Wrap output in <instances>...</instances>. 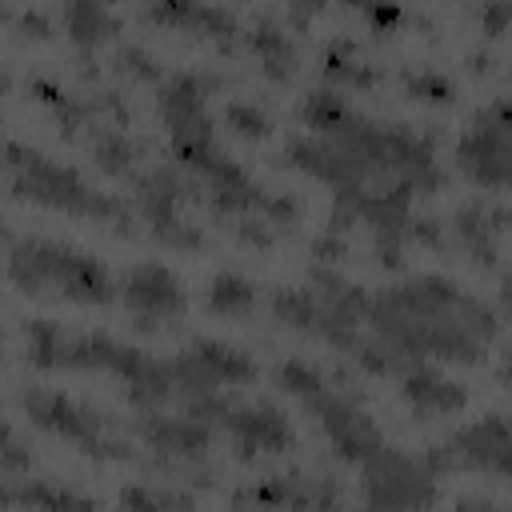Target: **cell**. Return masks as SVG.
Masks as SVG:
<instances>
[{
    "label": "cell",
    "instance_id": "obj_1",
    "mask_svg": "<svg viewBox=\"0 0 512 512\" xmlns=\"http://www.w3.org/2000/svg\"><path fill=\"white\" fill-rule=\"evenodd\" d=\"M364 320H372L380 340L404 360H476L500 328L488 304L472 300L440 276H420L412 284L388 288L384 296H372Z\"/></svg>",
    "mask_w": 512,
    "mask_h": 512
},
{
    "label": "cell",
    "instance_id": "obj_2",
    "mask_svg": "<svg viewBox=\"0 0 512 512\" xmlns=\"http://www.w3.org/2000/svg\"><path fill=\"white\" fill-rule=\"evenodd\" d=\"M28 340V360L36 368H88V372H108L124 384V392L136 404H160L172 392V368L152 360L148 352L120 344L112 336H92V332H64L52 320H28L24 324Z\"/></svg>",
    "mask_w": 512,
    "mask_h": 512
},
{
    "label": "cell",
    "instance_id": "obj_3",
    "mask_svg": "<svg viewBox=\"0 0 512 512\" xmlns=\"http://www.w3.org/2000/svg\"><path fill=\"white\" fill-rule=\"evenodd\" d=\"M0 156H4L8 188H12L16 196L36 200V204H48V208H56V212L92 216V220H112V224L128 228V208H124L116 196L96 192L76 168H64V164H56V160H48L44 152L24 148V144H4Z\"/></svg>",
    "mask_w": 512,
    "mask_h": 512
},
{
    "label": "cell",
    "instance_id": "obj_4",
    "mask_svg": "<svg viewBox=\"0 0 512 512\" xmlns=\"http://www.w3.org/2000/svg\"><path fill=\"white\" fill-rule=\"evenodd\" d=\"M8 276L24 288V292H44L56 288L68 300H84V304H104L112 300V280L108 268L88 256L76 252L68 244H52V240H20L8 256Z\"/></svg>",
    "mask_w": 512,
    "mask_h": 512
},
{
    "label": "cell",
    "instance_id": "obj_5",
    "mask_svg": "<svg viewBox=\"0 0 512 512\" xmlns=\"http://www.w3.org/2000/svg\"><path fill=\"white\" fill-rule=\"evenodd\" d=\"M280 384H284L292 396L304 400V408L316 416V424L328 432V440L336 444V452H340L344 460L368 464V460L388 444V440L380 436V428L372 424V416H368L364 408H356L348 396L332 392L316 368L292 360V364L280 368Z\"/></svg>",
    "mask_w": 512,
    "mask_h": 512
},
{
    "label": "cell",
    "instance_id": "obj_6",
    "mask_svg": "<svg viewBox=\"0 0 512 512\" xmlns=\"http://www.w3.org/2000/svg\"><path fill=\"white\" fill-rule=\"evenodd\" d=\"M20 404H24V412H28L40 428H48V432L72 440V444L84 448L88 456H100V460H128V456H132L128 444L112 432V424H108L100 412H92V408H84V404L60 396V392L32 388V392L20 396Z\"/></svg>",
    "mask_w": 512,
    "mask_h": 512
},
{
    "label": "cell",
    "instance_id": "obj_7",
    "mask_svg": "<svg viewBox=\"0 0 512 512\" xmlns=\"http://www.w3.org/2000/svg\"><path fill=\"white\" fill-rule=\"evenodd\" d=\"M360 472L368 508L376 512H424L436 500V476L392 444H384L368 464H360Z\"/></svg>",
    "mask_w": 512,
    "mask_h": 512
},
{
    "label": "cell",
    "instance_id": "obj_8",
    "mask_svg": "<svg viewBox=\"0 0 512 512\" xmlns=\"http://www.w3.org/2000/svg\"><path fill=\"white\" fill-rule=\"evenodd\" d=\"M508 420L500 412L452 432L444 444H436L428 456H424V468L436 476V472H452V468H488L496 476L508 472Z\"/></svg>",
    "mask_w": 512,
    "mask_h": 512
},
{
    "label": "cell",
    "instance_id": "obj_9",
    "mask_svg": "<svg viewBox=\"0 0 512 512\" xmlns=\"http://www.w3.org/2000/svg\"><path fill=\"white\" fill-rule=\"evenodd\" d=\"M168 368H172V384H180L188 392V400L216 396L220 384H244V380L256 376V364L244 352H236L220 340L188 344L176 360H168Z\"/></svg>",
    "mask_w": 512,
    "mask_h": 512
},
{
    "label": "cell",
    "instance_id": "obj_10",
    "mask_svg": "<svg viewBox=\"0 0 512 512\" xmlns=\"http://www.w3.org/2000/svg\"><path fill=\"white\" fill-rule=\"evenodd\" d=\"M456 160L484 188L508 184V108H504V100L476 112L472 128L456 144Z\"/></svg>",
    "mask_w": 512,
    "mask_h": 512
},
{
    "label": "cell",
    "instance_id": "obj_11",
    "mask_svg": "<svg viewBox=\"0 0 512 512\" xmlns=\"http://www.w3.org/2000/svg\"><path fill=\"white\" fill-rule=\"evenodd\" d=\"M340 500L336 480H300V476H280L268 484H252L236 492V508H268V512H332Z\"/></svg>",
    "mask_w": 512,
    "mask_h": 512
},
{
    "label": "cell",
    "instance_id": "obj_12",
    "mask_svg": "<svg viewBox=\"0 0 512 512\" xmlns=\"http://www.w3.org/2000/svg\"><path fill=\"white\" fill-rule=\"evenodd\" d=\"M140 188V204L156 228L160 240L168 244H180V248H196L200 244V232H192L184 220H180V200H184V180L172 172V168H152L148 176L136 180Z\"/></svg>",
    "mask_w": 512,
    "mask_h": 512
},
{
    "label": "cell",
    "instance_id": "obj_13",
    "mask_svg": "<svg viewBox=\"0 0 512 512\" xmlns=\"http://www.w3.org/2000/svg\"><path fill=\"white\" fill-rule=\"evenodd\" d=\"M124 304L140 316V324H156V320L180 316L188 296H184L180 280L164 264H140L124 280Z\"/></svg>",
    "mask_w": 512,
    "mask_h": 512
},
{
    "label": "cell",
    "instance_id": "obj_14",
    "mask_svg": "<svg viewBox=\"0 0 512 512\" xmlns=\"http://www.w3.org/2000/svg\"><path fill=\"white\" fill-rule=\"evenodd\" d=\"M224 428L236 440L240 456H256V452H284L292 444V424L280 408L272 404H252V408H232L224 412Z\"/></svg>",
    "mask_w": 512,
    "mask_h": 512
},
{
    "label": "cell",
    "instance_id": "obj_15",
    "mask_svg": "<svg viewBox=\"0 0 512 512\" xmlns=\"http://www.w3.org/2000/svg\"><path fill=\"white\" fill-rule=\"evenodd\" d=\"M288 160H292L296 168L312 172L316 180L332 184L336 192H340V188H360V184H368L364 168H360L340 144H332V140H324V136H296V140L288 144Z\"/></svg>",
    "mask_w": 512,
    "mask_h": 512
},
{
    "label": "cell",
    "instance_id": "obj_16",
    "mask_svg": "<svg viewBox=\"0 0 512 512\" xmlns=\"http://www.w3.org/2000/svg\"><path fill=\"white\" fill-rule=\"evenodd\" d=\"M400 392H404V400H408L416 412H424V416L460 412L464 400H468L456 380H448L444 372H436V368H428V364H420V360H408V364L400 368Z\"/></svg>",
    "mask_w": 512,
    "mask_h": 512
},
{
    "label": "cell",
    "instance_id": "obj_17",
    "mask_svg": "<svg viewBox=\"0 0 512 512\" xmlns=\"http://www.w3.org/2000/svg\"><path fill=\"white\" fill-rule=\"evenodd\" d=\"M140 432L152 448L160 452H180V456H200L212 444V428L192 416H144Z\"/></svg>",
    "mask_w": 512,
    "mask_h": 512
},
{
    "label": "cell",
    "instance_id": "obj_18",
    "mask_svg": "<svg viewBox=\"0 0 512 512\" xmlns=\"http://www.w3.org/2000/svg\"><path fill=\"white\" fill-rule=\"evenodd\" d=\"M0 504H24V508H36V512H96V504L88 496H76L68 488H56V484H0Z\"/></svg>",
    "mask_w": 512,
    "mask_h": 512
},
{
    "label": "cell",
    "instance_id": "obj_19",
    "mask_svg": "<svg viewBox=\"0 0 512 512\" xmlns=\"http://www.w3.org/2000/svg\"><path fill=\"white\" fill-rule=\"evenodd\" d=\"M504 228V212H492L484 204H472L456 216V236L468 244V252L484 264H496V236Z\"/></svg>",
    "mask_w": 512,
    "mask_h": 512
},
{
    "label": "cell",
    "instance_id": "obj_20",
    "mask_svg": "<svg viewBox=\"0 0 512 512\" xmlns=\"http://www.w3.org/2000/svg\"><path fill=\"white\" fill-rule=\"evenodd\" d=\"M152 20H180L188 28H200L216 40H228L236 32V20L224 8H204V4H168V8H152Z\"/></svg>",
    "mask_w": 512,
    "mask_h": 512
},
{
    "label": "cell",
    "instance_id": "obj_21",
    "mask_svg": "<svg viewBox=\"0 0 512 512\" xmlns=\"http://www.w3.org/2000/svg\"><path fill=\"white\" fill-rule=\"evenodd\" d=\"M256 304V288L236 276V272H220L212 276V288H208V308L220 312V316H248Z\"/></svg>",
    "mask_w": 512,
    "mask_h": 512
},
{
    "label": "cell",
    "instance_id": "obj_22",
    "mask_svg": "<svg viewBox=\"0 0 512 512\" xmlns=\"http://www.w3.org/2000/svg\"><path fill=\"white\" fill-rule=\"evenodd\" d=\"M272 312H276V320H284V324L304 328V332H312V336H316L320 304H316L312 288H280V292L272 296Z\"/></svg>",
    "mask_w": 512,
    "mask_h": 512
},
{
    "label": "cell",
    "instance_id": "obj_23",
    "mask_svg": "<svg viewBox=\"0 0 512 512\" xmlns=\"http://www.w3.org/2000/svg\"><path fill=\"white\" fill-rule=\"evenodd\" d=\"M64 24H68V36L76 44H96L108 32H116V16L108 8H100V4H72L64 12Z\"/></svg>",
    "mask_w": 512,
    "mask_h": 512
},
{
    "label": "cell",
    "instance_id": "obj_24",
    "mask_svg": "<svg viewBox=\"0 0 512 512\" xmlns=\"http://www.w3.org/2000/svg\"><path fill=\"white\" fill-rule=\"evenodd\" d=\"M252 48L260 52L268 76H276V80H288V76H292L296 52H292V44H288V36H284L280 28H256V32H252Z\"/></svg>",
    "mask_w": 512,
    "mask_h": 512
},
{
    "label": "cell",
    "instance_id": "obj_25",
    "mask_svg": "<svg viewBox=\"0 0 512 512\" xmlns=\"http://www.w3.org/2000/svg\"><path fill=\"white\" fill-rule=\"evenodd\" d=\"M92 152H96V160H100V168L104 172H112V176H128L132 172V160H136V148L128 144V136H120V132H100L96 136V144H92Z\"/></svg>",
    "mask_w": 512,
    "mask_h": 512
},
{
    "label": "cell",
    "instance_id": "obj_26",
    "mask_svg": "<svg viewBox=\"0 0 512 512\" xmlns=\"http://www.w3.org/2000/svg\"><path fill=\"white\" fill-rule=\"evenodd\" d=\"M328 72H332V76H344V80H352V84H372V80H376V72L356 60L352 44H336V48L328 52Z\"/></svg>",
    "mask_w": 512,
    "mask_h": 512
},
{
    "label": "cell",
    "instance_id": "obj_27",
    "mask_svg": "<svg viewBox=\"0 0 512 512\" xmlns=\"http://www.w3.org/2000/svg\"><path fill=\"white\" fill-rule=\"evenodd\" d=\"M224 120H228L240 136H264V132H268V116H264L256 104H228V108H224Z\"/></svg>",
    "mask_w": 512,
    "mask_h": 512
},
{
    "label": "cell",
    "instance_id": "obj_28",
    "mask_svg": "<svg viewBox=\"0 0 512 512\" xmlns=\"http://www.w3.org/2000/svg\"><path fill=\"white\" fill-rule=\"evenodd\" d=\"M408 92L412 96H424V100H436V104H444V100H452V80L448 76H436V72H416V76H408Z\"/></svg>",
    "mask_w": 512,
    "mask_h": 512
},
{
    "label": "cell",
    "instance_id": "obj_29",
    "mask_svg": "<svg viewBox=\"0 0 512 512\" xmlns=\"http://www.w3.org/2000/svg\"><path fill=\"white\" fill-rule=\"evenodd\" d=\"M120 508L124 512H164V500H156L148 488H128L120 496Z\"/></svg>",
    "mask_w": 512,
    "mask_h": 512
},
{
    "label": "cell",
    "instance_id": "obj_30",
    "mask_svg": "<svg viewBox=\"0 0 512 512\" xmlns=\"http://www.w3.org/2000/svg\"><path fill=\"white\" fill-rule=\"evenodd\" d=\"M456 512H504V508H500V504H488V500H480V496H468V500L456 504Z\"/></svg>",
    "mask_w": 512,
    "mask_h": 512
},
{
    "label": "cell",
    "instance_id": "obj_31",
    "mask_svg": "<svg viewBox=\"0 0 512 512\" xmlns=\"http://www.w3.org/2000/svg\"><path fill=\"white\" fill-rule=\"evenodd\" d=\"M0 172H4V156H0Z\"/></svg>",
    "mask_w": 512,
    "mask_h": 512
},
{
    "label": "cell",
    "instance_id": "obj_32",
    "mask_svg": "<svg viewBox=\"0 0 512 512\" xmlns=\"http://www.w3.org/2000/svg\"><path fill=\"white\" fill-rule=\"evenodd\" d=\"M364 512H376V508H364Z\"/></svg>",
    "mask_w": 512,
    "mask_h": 512
},
{
    "label": "cell",
    "instance_id": "obj_33",
    "mask_svg": "<svg viewBox=\"0 0 512 512\" xmlns=\"http://www.w3.org/2000/svg\"><path fill=\"white\" fill-rule=\"evenodd\" d=\"M0 84H4V80H0Z\"/></svg>",
    "mask_w": 512,
    "mask_h": 512
}]
</instances>
